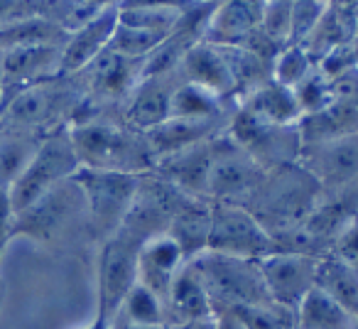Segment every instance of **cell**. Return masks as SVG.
I'll list each match as a JSON object with an SVG mask.
<instances>
[{
  "mask_svg": "<svg viewBox=\"0 0 358 329\" xmlns=\"http://www.w3.org/2000/svg\"><path fill=\"white\" fill-rule=\"evenodd\" d=\"M356 329H358V327H356Z\"/></svg>",
  "mask_w": 358,
  "mask_h": 329,
  "instance_id": "ab89813d",
  "label": "cell"
},
{
  "mask_svg": "<svg viewBox=\"0 0 358 329\" xmlns=\"http://www.w3.org/2000/svg\"><path fill=\"white\" fill-rule=\"evenodd\" d=\"M84 101L76 76L59 74L0 101V130L50 135L74 123Z\"/></svg>",
  "mask_w": 358,
  "mask_h": 329,
  "instance_id": "7a4b0ae2",
  "label": "cell"
},
{
  "mask_svg": "<svg viewBox=\"0 0 358 329\" xmlns=\"http://www.w3.org/2000/svg\"><path fill=\"white\" fill-rule=\"evenodd\" d=\"M211 202L199 197H182L167 226V236L177 241L187 260H194L209 246L211 231Z\"/></svg>",
  "mask_w": 358,
  "mask_h": 329,
  "instance_id": "44dd1931",
  "label": "cell"
},
{
  "mask_svg": "<svg viewBox=\"0 0 358 329\" xmlns=\"http://www.w3.org/2000/svg\"><path fill=\"white\" fill-rule=\"evenodd\" d=\"M241 329H297L294 309L278 304L275 300L258 304H245L229 314Z\"/></svg>",
  "mask_w": 358,
  "mask_h": 329,
  "instance_id": "f546056e",
  "label": "cell"
},
{
  "mask_svg": "<svg viewBox=\"0 0 358 329\" xmlns=\"http://www.w3.org/2000/svg\"><path fill=\"white\" fill-rule=\"evenodd\" d=\"M331 86H334V99L358 108V66L334 76Z\"/></svg>",
  "mask_w": 358,
  "mask_h": 329,
  "instance_id": "e575fe53",
  "label": "cell"
},
{
  "mask_svg": "<svg viewBox=\"0 0 358 329\" xmlns=\"http://www.w3.org/2000/svg\"><path fill=\"white\" fill-rule=\"evenodd\" d=\"M294 96H297L299 111L304 115L319 113L322 108H327L329 104H334V86H331V76H327L322 71V66L312 71L297 89H292Z\"/></svg>",
  "mask_w": 358,
  "mask_h": 329,
  "instance_id": "d6a6232c",
  "label": "cell"
},
{
  "mask_svg": "<svg viewBox=\"0 0 358 329\" xmlns=\"http://www.w3.org/2000/svg\"><path fill=\"white\" fill-rule=\"evenodd\" d=\"M74 229H84L89 234V214L86 200L76 180L62 182L45 197L30 204L27 209L13 214L8 239L25 236L37 244H55L57 239L66 236Z\"/></svg>",
  "mask_w": 358,
  "mask_h": 329,
  "instance_id": "277c9868",
  "label": "cell"
},
{
  "mask_svg": "<svg viewBox=\"0 0 358 329\" xmlns=\"http://www.w3.org/2000/svg\"><path fill=\"white\" fill-rule=\"evenodd\" d=\"M268 172L270 170L255 162L241 145H236L229 133L221 135L214 140L206 200L216 202V204L245 206L260 190Z\"/></svg>",
  "mask_w": 358,
  "mask_h": 329,
  "instance_id": "ba28073f",
  "label": "cell"
},
{
  "mask_svg": "<svg viewBox=\"0 0 358 329\" xmlns=\"http://www.w3.org/2000/svg\"><path fill=\"white\" fill-rule=\"evenodd\" d=\"M211 231L206 251L231 258L263 260L275 251L270 234L263 229L253 211L241 204H216L211 202Z\"/></svg>",
  "mask_w": 358,
  "mask_h": 329,
  "instance_id": "9c48e42d",
  "label": "cell"
},
{
  "mask_svg": "<svg viewBox=\"0 0 358 329\" xmlns=\"http://www.w3.org/2000/svg\"><path fill=\"white\" fill-rule=\"evenodd\" d=\"M103 6L106 3H79V0H57V3H52V0H47V3H40V18L69 37L71 32L84 27L89 20H94L103 10Z\"/></svg>",
  "mask_w": 358,
  "mask_h": 329,
  "instance_id": "f1b7e54d",
  "label": "cell"
},
{
  "mask_svg": "<svg viewBox=\"0 0 358 329\" xmlns=\"http://www.w3.org/2000/svg\"><path fill=\"white\" fill-rule=\"evenodd\" d=\"M229 135L236 145L245 150L265 170H278L285 164H294L302 158V133L299 125H268L253 115L236 111L229 125Z\"/></svg>",
  "mask_w": 358,
  "mask_h": 329,
  "instance_id": "30bf717a",
  "label": "cell"
},
{
  "mask_svg": "<svg viewBox=\"0 0 358 329\" xmlns=\"http://www.w3.org/2000/svg\"><path fill=\"white\" fill-rule=\"evenodd\" d=\"M319 260L322 258L292 251H273L263 260H258L270 300L287 309H297L302 300L317 288Z\"/></svg>",
  "mask_w": 358,
  "mask_h": 329,
  "instance_id": "7c38bea8",
  "label": "cell"
},
{
  "mask_svg": "<svg viewBox=\"0 0 358 329\" xmlns=\"http://www.w3.org/2000/svg\"><path fill=\"white\" fill-rule=\"evenodd\" d=\"M297 329H356L358 322L351 317L346 307L336 302L331 295H327L322 288H314L302 300L297 309Z\"/></svg>",
  "mask_w": 358,
  "mask_h": 329,
  "instance_id": "d4e9b609",
  "label": "cell"
},
{
  "mask_svg": "<svg viewBox=\"0 0 358 329\" xmlns=\"http://www.w3.org/2000/svg\"><path fill=\"white\" fill-rule=\"evenodd\" d=\"M0 76H3V47H0Z\"/></svg>",
  "mask_w": 358,
  "mask_h": 329,
  "instance_id": "74e56055",
  "label": "cell"
},
{
  "mask_svg": "<svg viewBox=\"0 0 358 329\" xmlns=\"http://www.w3.org/2000/svg\"><path fill=\"white\" fill-rule=\"evenodd\" d=\"M182 81H185V76L179 69L140 79V84L123 104V120L140 133H148V130L162 125L169 118L172 96Z\"/></svg>",
  "mask_w": 358,
  "mask_h": 329,
  "instance_id": "5bb4252c",
  "label": "cell"
},
{
  "mask_svg": "<svg viewBox=\"0 0 358 329\" xmlns=\"http://www.w3.org/2000/svg\"><path fill=\"white\" fill-rule=\"evenodd\" d=\"M289 32H292V3H263V20H260V37L280 52L289 45Z\"/></svg>",
  "mask_w": 358,
  "mask_h": 329,
  "instance_id": "1f68e13d",
  "label": "cell"
},
{
  "mask_svg": "<svg viewBox=\"0 0 358 329\" xmlns=\"http://www.w3.org/2000/svg\"><path fill=\"white\" fill-rule=\"evenodd\" d=\"M214 140H206V143H199V145H194V148H187V150H182V153L162 158L157 162V167H155V172H157L164 182L177 187L179 192L206 200L211 158H214Z\"/></svg>",
  "mask_w": 358,
  "mask_h": 329,
  "instance_id": "d6986e66",
  "label": "cell"
},
{
  "mask_svg": "<svg viewBox=\"0 0 358 329\" xmlns=\"http://www.w3.org/2000/svg\"><path fill=\"white\" fill-rule=\"evenodd\" d=\"M8 246V231H0V255H3V248Z\"/></svg>",
  "mask_w": 358,
  "mask_h": 329,
  "instance_id": "8d00e7d4",
  "label": "cell"
},
{
  "mask_svg": "<svg viewBox=\"0 0 358 329\" xmlns=\"http://www.w3.org/2000/svg\"><path fill=\"white\" fill-rule=\"evenodd\" d=\"M192 263L204 280L216 314H231L234 309L245 307V304H258L270 300L258 260L231 258V255L204 251Z\"/></svg>",
  "mask_w": 358,
  "mask_h": 329,
  "instance_id": "8992f818",
  "label": "cell"
},
{
  "mask_svg": "<svg viewBox=\"0 0 358 329\" xmlns=\"http://www.w3.org/2000/svg\"><path fill=\"white\" fill-rule=\"evenodd\" d=\"M169 329H238V324H236L234 317H229V314H214V317L194 319V322L172 324Z\"/></svg>",
  "mask_w": 358,
  "mask_h": 329,
  "instance_id": "d590c367",
  "label": "cell"
},
{
  "mask_svg": "<svg viewBox=\"0 0 358 329\" xmlns=\"http://www.w3.org/2000/svg\"><path fill=\"white\" fill-rule=\"evenodd\" d=\"M234 118H214V120H192V118H167L162 125L148 130L145 138L152 150L155 160L169 158L174 153H182L187 148H194L206 140H214L219 135L229 133V125Z\"/></svg>",
  "mask_w": 358,
  "mask_h": 329,
  "instance_id": "e0dca14e",
  "label": "cell"
},
{
  "mask_svg": "<svg viewBox=\"0 0 358 329\" xmlns=\"http://www.w3.org/2000/svg\"><path fill=\"white\" fill-rule=\"evenodd\" d=\"M69 133L86 170L148 175L157 167L145 133L130 128L120 113H81L69 125Z\"/></svg>",
  "mask_w": 358,
  "mask_h": 329,
  "instance_id": "6da1fadb",
  "label": "cell"
},
{
  "mask_svg": "<svg viewBox=\"0 0 358 329\" xmlns=\"http://www.w3.org/2000/svg\"><path fill=\"white\" fill-rule=\"evenodd\" d=\"M299 164L319 182L327 197H356L358 192V135L302 148Z\"/></svg>",
  "mask_w": 358,
  "mask_h": 329,
  "instance_id": "8fae6325",
  "label": "cell"
},
{
  "mask_svg": "<svg viewBox=\"0 0 358 329\" xmlns=\"http://www.w3.org/2000/svg\"><path fill=\"white\" fill-rule=\"evenodd\" d=\"M62 74V45H15L3 50L0 101Z\"/></svg>",
  "mask_w": 358,
  "mask_h": 329,
  "instance_id": "4fadbf2b",
  "label": "cell"
},
{
  "mask_svg": "<svg viewBox=\"0 0 358 329\" xmlns=\"http://www.w3.org/2000/svg\"><path fill=\"white\" fill-rule=\"evenodd\" d=\"M179 71L192 84L204 86V89H209L211 94L221 96V99L236 101V81L234 74H231V64L224 47L199 42V45H194L187 52V57L179 64Z\"/></svg>",
  "mask_w": 358,
  "mask_h": 329,
  "instance_id": "ffe728a7",
  "label": "cell"
},
{
  "mask_svg": "<svg viewBox=\"0 0 358 329\" xmlns=\"http://www.w3.org/2000/svg\"><path fill=\"white\" fill-rule=\"evenodd\" d=\"M260 20H263V3H255V0L216 3L206 25L204 42L216 47L248 50L260 35Z\"/></svg>",
  "mask_w": 358,
  "mask_h": 329,
  "instance_id": "9a60e30c",
  "label": "cell"
},
{
  "mask_svg": "<svg viewBox=\"0 0 358 329\" xmlns=\"http://www.w3.org/2000/svg\"><path fill=\"white\" fill-rule=\"evenodd\" d=\"M115 319L123 327H162V324H169L167 309H164L162 300L152 290L140 285L138 280L130 288L128 298L123 300V307H120Z\"/></svg>",
  "mask_w": 358,
  "mask_h": 329,
  "instance_id": "83f0119b",
  "label": "cell"
},
{
  "mask_svg": "<svg viewBox=\"0 0 358 329\" xmlns=\"http://www.w3.org/2000/svg\"><path fill=\"white\" fill-rule=\"evenodd\" d=\"M324 192L319 182L304 170L302 164H285L278 170H270L260 190L245 209L253 211L255 219L270 234L273 244L282 236L297 231L309 219Z\"/></svg>",
  "mask_w": 358,
  "mask_h": 329,
  "instance_id": "3957f363",
  "label": "cell"
},
{
  "mask_svg": "<svg viewBox=\"0 0 358 329\" xmlns=\"http://www.w3.org/2000/svg\"><path fill=\"white\" fill-rule=\"evenodd\" d=\"M356 214H358V192H356Z\"/></svg>",
  "mask_w": 358,
  "mask_h": 329,
  "instance_id": "f35d334b",
  "label": "cell"
},
{
  "mask_svg": "<svg viewBox=\"0 0 358 329\" xmlns=\"http://www.w3.org/2000/svg\"><path fill=\"white\" fill-rule=\"evenodd\" d=\"M45 135L0 130V190L10 192L40 150Z\"/></svg>",
  "mask_w": 358,
  "mask_h": 329,
  "instance_id": "484cf974",
  "label": "cell"
},
{
  "mask_svg": "<svg viewBox=\"0 0 358 329\" xmlns=\"http://www.w3.org/2000/svg\"><path fill=\"white\" fill-rule=\"evenodd\" d=\"M238 329H241V327H238Z\"/></svg>",
  "mask_w": 358,
  "mask_h": 329,
  "instance_id": "60d3db41",
  "label": "cell"
},
{
  "mask_svg": "<svg viewBox=\"0 0 358 329\" xmlns=\"http://www.w3.org/2000/svg\"><path fill=\"white\" fill-rule=\"evenodd\" d=\"M327 6L329 3H312V0L292 3V32H289V45H304V42L312 37V32L317 30Z\"/></svg>",
  "mask_w": 358,
  "mask_h": 329,
  "instance_id": "836d02e7",
  "label": "cell"
},
{
  "mask_svg": "<svg viewBox=\"0 0 358 329\" xmlns=\"http://www.w3.org/2000/svg\"><path fill=\"white\" fill-rule=\"evenodd\" d=\"M79 170H81V162L76 158L74 143H71L69 125L45 135L37 155L27 164V170L22 172L20 180L8 192L13 214L35 204L40 197H45L47 192L55 190L62 182L71 180Z\"/></svg>",
  "mask_w": 358,
  "mask_h": 329,
  "instance_id": "52a82bcc",
  "label": "cell"
},
{
  "mask_svg": "<svg viewBox=\"0 0 358 329\" xmlns=\"http://www.w3.org/2000/svg\"><path fill=\"white\" fill-rule=\"evenodd\" d=\"M299 133L304 148L358 135V108L334 99V104H329L319 113L304 115L299 120Z\"/></svg>",
  "mask_w": 358,
  "mask_h": 329,
  "instance_id": "cb8c5ba5",
  "label": "cell"
},
{
  "mask_svg": "<svg viewBox=\"0 0 358 329\" xmlns=\"http://www.w3.org/2000/svg\"><path fill=\"white\" fill-rule=\"evenodd\" d=\"M118 27V3H106L103 10L84 27L71 32L62 45V74L74 76L91 64L110 47L113 32Z\"/></svg>",
  "mask_w": 358,
  "mask_h": 329,
  "instance_id": "2e32d148",
  "label": "cell"
},
{
  "mask_svg": "<svg viewBox=\"0 0 358 329\" xmlns=\"http://www.w3.org/2000/svg\"><path fill=\"white\" fill-rule=\"evenodd\" d=\"M143 175H123V172H101L81 167L74 175L76 185L81 187L89 214V236L99 244L113 239L125 224L133 202L140 190Z\"/></svg>",
  "mask_w": 358,
  "mask_h": 329,
  "instance_id": "5b68a950",
  "label": "cell"
},
{
  "mask_svg": "<svg viewBox=\"0 0 358 329\" xmlns=\"http://www.w3.org/2000/svg\"><path fill=\"white\" fill-rule=\"evenodd\" d=\"M185 263L187 258L182 253V248L177 246V241L169 239L167 234H162L140 246L135 275H138V283L145 285L148 290H152L162 300L164 309H167L169 285H172L174 275L179 273V268Z\"/></svg>",
  "mask_w": 358,
  "mask_h": 329,
  "instance_id": "ac0fdd59",
  "label": "cell"
},
{
  "mask_svg": "<svg viewBox=\"0 0 358 329\" xmlns=\"http://www.w3.org/2000/svg\"><path fill=\"white\" fill-rule=\"evenodd\" d=\"M317 66L319 64L302 45H287L273 59V81L287 86V89H297Z\"/></svg>",
  "mask_w": 358,
  "mask_h": 329,
  "instance_id": "4dcf8cb0",
  "label": "cell"
},
{
  "mask_svg": "<svg viewBox=\"0 0 358 329\" xmlns=\"http://www.w3.org/2000/svg\"><path fill=\"white\" fill-rule=\"evenodd\" d=\"M182 18V3H118V22L138 30H148L155 35H164L174 30Z\"/></svg>",
  "mask_w": 358,
  "mask_h": 329,
  "instance_id": "4316f807",
  "label": "cell"
},
{
  "mask_svg": "<svg viewBox=\"0 0 358 329\" xmlns=\"http://www.w3.org/2000/svg\"><path fill=\"white\" fill-rule=\"evenodd\" d=\"M238 108L268 125H299L302 120V111H299L294 91L273 79L245 96Z\"/></svg>",
  "mask_w": 358,
  "mask_h": 329,
  "instance_id": "603a6c76",
  "label": "cell"
},
{
  "mask_svg": "<svg viewBox=\"0 0 358 329\" xmlns=\"http://www.w3.org/2000/svg\"><path fill=\"white\" fill-rule=\"evenodd\" d=\"M214 304L206 293V285L201 280L199 270L194 268L192 260H187L179 273L174 275L172 285H169L167 295V322L182 324V322H194V319L214 317Z\"/></svg>",
  "mask_w": 358,
  "mask_h": 329,
  "instance_id": "7402d4cb",
  "label": "cell"
}]
</instances>
